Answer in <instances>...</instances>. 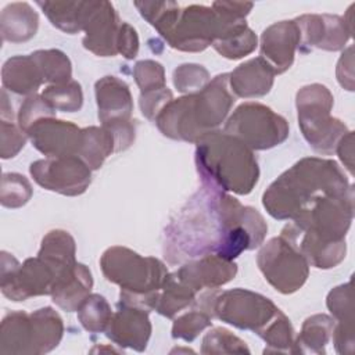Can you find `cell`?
<instances>
[{"mask_svg": "<svg viewBox=\"0 0 355 355\" xmlns=\"http://www.w3.org/2000/svg\"><path fill=\"white\" fill-rule=\"evenodd\" d=\"M31 318L33 324V354L50 352L62 338V319L50 306L36 309L31 313Z\"/></svg>", "mask_w": 355, "mask_h": 355, "instance_id": "484cf974", "label": "cell"}, {"mask_svg": "<svg viewBox=\"0 0 355 355\" xmlns=\"http://www.w3.org/2000/svg\"><path fill=\"white\" fill-rule=\"evenodd\" d=\"M115 151V137L111 130L104 126L82 129V144L78 157L83 159L90 169H98L104 159Z\"/></svg>", "mask_w": 355, "mask_h": 355, "instance_id": "4316f807", "label": "cell"}, {"mask_svg": "<svg viewBox=\"0 0 355 355\" xmlns=\"http://www.w3.org/2000/svg\"><path fill=\"white\" fill-rule=\"evenodd\" d=\"M336 322L327 315H313L305 319L300 336L294 343V352L324 354L326 344L333 336Z\"/></svg>", "mask_w": 355, "mask_h": 355, "instance_id": "f1b7e54d", "label": "cell"}, {"mask_svg": "<svg viewBox=\"0 0 355 355\" xmlns=\"http://www.w3.org/2000/svg\"><path fill=\"white\" fill-rule=\"evenodd\" d=\"M236 273L237 265L233 261L215 254L191 259L175 272L176 277L196 293L202 288H216L234 279Z\"/></svg>", "mask_w": 355, "mask_h": 355, "instance_id": "d6986e66", "label": "cell"}, {"mask_svg": "<svg viewBox=\"0 0 355 355\" xmlns=\"http://www.w3.org/2000/svg\"><path fill=\"white\" fill-rule=\"evenodd\" d=\"M1 128V148L0 154L3 159L15 157L21 148H24L28 135L15 125L12 121H3L0 123Z\"/></svg>", "mask_w": 355, "mask_h": 355, "instance_id": "7bdbcfd3", "label": "cell"}, {"mask_svg": "<svg viewBox=\"0 0 355 355\" xmlns=\"http://www.w3.org/2000/svg\"><path fill=\"white\" fill-rule=\"evenodd\" d=\"M76 311L80 324L90 333L105 331L112 318L111 306L100 294H89Z\"/></svg>", "mask_w": 355, "mask_h": 355, "instance_id": "e575fe53", "label": "cell"}, {"mask_svg": "<svg viewBox=\"0 0 355 355\" xmlns=\"http://www.w3.org/2000/svg\"><path fill=\"white\" fill-rule=\"evenodd\" d=\"M32 196L29 180L19 173H4L1 178L0 201L3 207L19 208L25 205Z\"/></svg>", "mask_w": 355, "mask_h": 355, "instance_id": "8d00e7d4", "label": "cell"}, {"mask_svg": "<svg viewBox=\"0 0 355 355\" xmlns=\"http://www.w3.org/2000/svg\"><path fill=\"white\" fill-rule=\"evenodd\" d=\"M327 308L337 323L333 330V343L338 354H354V305L351 282L334 287L327 295Z\"/></svg>", "mask_w": 355, "mask_h": 355, "instance_id": "ffe728a7", "label": "cell"}, {"mask_svg": "<svg viewBox=\"0 0 355 355\" xmlns=\"http://www.w3.org/2000/svg\"><path fill=\"white\" fill-rule=\"evenodd\" d=\"M196 165L204 186L223 193L248 194L259 178L251 148L225 130H214L197 141Z\"/></svg>", "mask_w": 355, "mask_h": 355, "instance_id": "5b68a950", "label": "cell"}, {"mask_svg": "<svg viewBox=\"0 0 355 355\" xmlns=\"http://www.w3.org/2000/svg\"><path fill=\"white\" fill-rule=\"evenodd\" d=\"M225 132L241 140L251 150H266L288 136L287 121L259 103H244L232 114Z\"/></svg>", "mask_w": 355, "mask_h": 355, "instance_id": "9c48e42d", "label": "cell"}, {"mask_svg": "<svg viewBox=\"0 0 355 355\" xmlns=\"http://www.w3.org/2000/svg\"><path fill=\"white\" fill-rule=\"evenodd\" d=\"M198 304L212 318L257 334L279 311L269 298L244 288L208 291L200 297Z\"/></svg>", "mask_w": 355, "mask_h": 355, "instance_id": "ba28073f", "label": "cell"}, {"mask_svg": "<svg viewBox=\"0 0 355 355\" xmlns=\"http://www.w3.org/2000/svg\"><path fill=\"white\" fill-rule=\"evenodd\" d=\"M212 315L202 308L193 309L173 322L172 337L193 341L205 327L211 326Z\"/></svg>", "mask_w": 355, "mask_h": 355, "instance_id": "f35d334b", "label": "cell"}, {"mask_svg": "<svg viewBox=\"0 0 355 355\" xmlns=\"http://www.w3.org/2000/svg\"><path fill=\"white\" fill-rule=\"evenodd\" d=\"M202 354H250L248 347L243 340L232 334L229 330L215 327L209 330L202 340Z\"/></svg>", "mask_w": 355, "mask_h": 355, "instance_id": "74e56055", "label": "cell"}, {"mask_svg": "<svg viewBox=\"0 0 355 355\" xmlns=\"http://www.w3.org/2000/svg\"><path fill=\"white\" fill-rule=\"evenodd\" d=\"M62 273L42 257L28 258L22 265L6 251L1 252V293L12 301L51 294Z\"/></svg>", "mask_w": 355, "mask_h": 355, "instance_id": "30bf717a", "label": "cell"}, {"mask_svg": "<svg viewBox=\"0 0 355 355\" xmlns=\"http://www.w3.org/2000/svg\"><path fill=\"white\" fill-rule=\"evenodd\" d=\"M133 76L140 93H147L151 90H158L165 86V71L164 67L153 60H143L136 62L133 68Z\"/></svg>", "mask_w": 355, "mask_h": 355, "instance_id": "60d3db41", "label": "cell"}, {"mask_svg": "<svg viewBox=\"0 0 355 355\" xmlns=\"http://www.w3.org/2000/svg\"><path fill=\"white\" fill-rule=\"evenodd\" d=\"M119 18L108 1H89L85 19L83 46L100 57H112L118 53Z\"/></svg>", "mask_w": 355, "mask_h": 355, "instance_id": "5bb4252c", "label": "cell"}, {"mask_svg": "<svg viewBox=\"0 0 355 355\" xmlns=\"http://www.w3.org/2000/svg\"><path fill=\"white\" fill-rule=\"evenodd\" d=\"M32 146L46 157L79 155L82 144V129L68 121L54 116L35 122L28 130Z\"/></svg>", "mask_w": 355, "mask_h": 355, "instance_id": "4fadbf2b", "label": "cell"}, {"mask_svg": "<svg viewBox=\"0 0 355 355\" xmlns=\"http://www.w3.org/2000/svg\"><path fill=\"white\" fill-rule=\"evenodd\" d=\"M92 169L78 155L47 157L31 164L33 180L46 190L64 196H79L92 182Z\"/></svg>", "mask_w": 355, "mask_h": 355, "instance_id": "7c38bea8", "label": "cell"}, {"mask_svg": "<svg viewBox=\"0 0 355 355\" xmlns=\"http://www.w3.org/2000/svg\"><path fill=\"white\" fill-rule=\"evenodd\" d=\"M55 110L37 94L28 96L26 100L21 104L18 112V125L26 133V130L39 119L54 116Z\"/></svg>", "mask_w": 355, "mask_h": 355, "instance_id": "b9f144b4", "label": "cell"}, {"mask_svg": "<svg viewBox=\"0 0 355 355\" xmlns=\"http://www.w3.org/2000/svg\"><path fill=\"white\" fill-rule=\"evenodd\" d=\"M212 47L223 57L230 60L241 58L250 54L257 47V36L247 26L245 21L232 26L219 39L212 43Z\"/></svg>", "mask_w": 355, "mask_h": 355, "instance_id": "1f68e13d", "label": "cell"}, {"mask_svg": "<svg viewBox=\"0 0 355 355\" xmlns=\"http://www.w3.org/2000/svg\"><path fill=\"white\" fill-rule=\"evenodd\" d=\"M93 287L90 270L83 263H73L55 282L51 298L61 309L67 312L76 311L82 301L89 295Z\"/></svg>", "mask_w": 355, "mask_h": 355, "instance_id": "44dd1931", "label": "cell"}, {"mask_svg": "<svg viewBox=\"0 0 355 355\" xmlns=\"http://www.w3.org/2000/svg\"><path fill=\"white\" fill-rule=\"evenodd\" d=\"M330 90L319 83L304 86L297 93L298 125L309 146L320 154H331L347 126L330 115L333 108Z\"/></svg>", "mask_w": 355, "mask_h": 355, "instance_id": "52a82bcc", "label": "cell"}, {"mask_svg": "<svg viewBox=\"0 0 355 355\" xmlns=\"http://www.w3.org/2000/svg\"><path fill=\"white\" fill-rule=\"evenodd\" d=\"M273 71L261 57L252 58L229 73L230 90L244 98L259 97L269 93L273 85Z\"/></svg>", "mask_w": 355, "mask_h": 355, "instance_id": "7402d4cb", "label": "cell"}, {"mask_svg": "<svg viewBox=\"0 0 355 355\" xmlns=\"http://www.w3.org/2000/svg\"><path fill=\"white\" fill-rule=\"evenodd\" d=\"M257 262L269 284L283 294L301 288L309 275L306 259L282 236L263 244Z\"/></svg>", "mask_w": 355, "mask_h": 355, "instance_id": "8fae6325", "label": "cell"}, {"mask_svg": "<svg viewBox=\"0 0 355 355\" xmlns=\"http://www.w3.org/2000/svg\"><path fill=\"white\" fill-rule=\"evenodd\" d=\"M42 72L44 82L61 85L71 80V61L60 50H37L31 54Z\"/></svg>", "mask_w": 355, "mask_h": 355, "instance_id": "836d02e7", "label": "cell"}, {"mask_svg": "<svg viewBox=\"0 0 355 355\" xmlns=\"http://www.w3.org/2000/svg\"><path fill=\"white\" fill-rule=\"evenodd\" d=\"M194 300L196 291L179 280L175 273H169L155 297L153 309L162 316L173 318L178 312L193 304Z\"/></svg>", "mask_w": 355, "mask_h": 355, "instance_id": "f546056e", "label": "cell"}, {"mask_svg": "<svg viewBox=\"0 0 355 355\" xmlns=\"http://www.w3.org/2000/svg\"><path fill=\"white\" fill-rule=\"evenodd\" d=\"M98 119L104 128L116 130L132 123L133 101L129 86L116 76H104L96 82Z\"/></svg>", "mask_w": 355, "mask_h": 355, "instance_id": "9a60e30c", "label": "cell"}, {"mask_svg": "<svg viewBox=\"0 0 355 355\" xmlns=\"http://www.w3.org/2000/svg\"><path fill=\"white\" fill-rule=\"evenodd\" d=\"M336 151L349 173H354V133L351 130L340 139Z\"/></svg>", "mask_w": 355, "mask_h": 355, "instance_id": "7dc6e473", "label": "cell"}, {"mask_svg": "<svg viewBox=\"0 0 355 355\" xmlns=\"http://www.w3.org/2000/svg\"><path fill=\"white\" fill-rule=\"evenodd\" d=\"M105 336L116 345L129 347L139 352L144 351L151 336L148 311L119 304L118 312L112 313L108 327L105 329Z\"/></svg>", "mask_w": 355, "mask_h": 355, "instance_id": "ac0fdd59", "label": "cell"}, {"mask_svg": "<svg viewBox=\"0 0 355 355\" xmlns=\"http://www.w3.org/2000/svg\"><path fill=\"white\" fill-rule=\"evenodd\" d=\"M268 225L252 207L204 186L165 229L164 252L169 263L215 254L233 261L262 244Z\"/></svg>", "mask_w": 355, "mask_h": 355, "instance_id": "6da1fadb", "label": "cell"}, {"mask_svg": "<svg viewBox=\"0 0 355 355\" xmlns=\"http://www.w3.org/2000/svg\"><path fill=\"white\" fill-rule=\"evenodd\" d=\"M39 26V17L28 3H11L3 8L0 29L3 40L19 43L35 36Z\"/></svg>", "mask_w": 355, "mask_h": 355, "instance_id": "d4e9b609", "label": "cell"}, {"mask_svg": "<svg viewBox=\"0 0 355 355\" xmlns=\"http://www.w3.org/2000/svg\"><path fill=\"white\" fill-rule=\"evenodd\" d=\"M172 98V93L168 87H162L158 90H151L147 93H140V108H141V114L155 121L157 115L159 114V111L171 101Z\"/></svg>", "mask_w": 355, "mask_h": 355, "instance_id": "ee69618b", "label": "cell"}, {"mask_svg": "<svg viewBox=\"0 0 355 355\" xmlns=\"http://www.w3.org/2000/svg\"><path fill=\"white\" fill-rule=\"evenodd\" d=\"M37 6L58 29L67 33L83 31L89 1H39Z\"/></svg>", "mask_w": 355, "mask_h": 355, "instance_id": "83f0119b", "label": "cell"}, {"mask_svg": "<svg viewBox=\"0 0 355 355\" xmlns=\"http://www.w3.org/2000/svg\"><path fill=\"white\" fill-rule=\"evenodd\" d=\"M209 83L208 71L198 64H183L173 71V85L179 92L197 93Z\"/></svg>", "mask_w": 355, "mask_h": 355, "instance_id": "ab89813d", "label": "cell"}, {"mask_svg": "<svg viewBox=\"0 0 355 355\" xmlns=\"http://www.w3.org/2000/svg\"><path fill=\"white\" fill-rule=\"evenodd\" d=\"M233 103L234 96L229 89V73H222L215 76L202 90L171 100L154 122L164 136L197 143L225 121Z\"/></svg>", "mask_w": 355, "mask_h": 355, "instance_id": "277c9868", "label": "cell"}, {"mask_svg": "<svg viewBox=\"0 0 355 355\" xmlns=\"http://www.w3.org/2000/svg\"><path fill=\"white\" fill-rule=\"evenodd\" d=\"M100 266L105 279L121 287L119 304L146 311L154 308L155 297L169 275L159 259L141 257L121 245L105 250L100 258Z\"/></svg>", "mask_w": 355, "mask_h": 355, "instance_id": "8992f818", "label": "cell"}, {"mask_svg": "<svg viewBox=\"0 0 355 355\" xmlns=\"http://www.w3.org/2000/svg\"><path fill=\"white\" fill-rule=\"evenodd\" d=\"M354 60H352V46L343 53L338 64H337V80L340 85L352 92L354 90Z\"/></svg>", "mask_w": 355, "mask_h": 355, "instance_id": "bcb514c9", "label": "cell"}, {"mask_svg": "<svg viewBox=\"0 0 355 355\" xmlns=\"http://www.w3.org/2000/svg\"><path fill=\"white\" fill-rule=\"evenodd\" d=\"M42 97L54 108L64 112H75L83 104L82 87L76 80H69L61 85L47 86Z\"/></svg>", "mask_w": 355, "mask_h": 355, "instance_id": "d590c367", "label": "cell"}, {"mask_svg": "<svg viewBox=\"0 0 355 355\" xmlns=\"http://www.w3.org/2000/svg\"><path fill=\"white\" fill-rule=\"evenodd\" d=\"M300 47V29L295 21H280L268 26L261 36V58L273 73H283L294 61Z\"/></svg>", "mask_w": 355, "mask_h": 355, "instance_id": "e0dca14e", "label": "cell"}, {"mask_svg": "<svg viewBox=\"0 0 355 355\" xmlns=\"http://www.w3.org/2000/svg\"><path fill=\"white\" fill-rule=\"evenodd\" d=\"M300 29V47L341 50L351 37V29L344 18L330 14L301 15L294 19Z\"/></svg>", "mask_w": 355, "mask_h": 355, "instance_id": "2e32d148", "label": "cell"}, {"mask_svg": "<svg viewBox=\"0 0 355 355\" xmlns=\"http://www.w3.org/2000/svg\"><path fill=\"white\" fill-rule=\"evenodd\" d=\"M135 6L171 47L182 51H202L232 26L245 21L227 15L215 3L209 7H180L173 1H136Z\"/></svg>", "mask_w": 355, "mask_h": 355, "instance_id": "3957f363", "label": "cell"}, {"mask_svg": "<svg viewBox=\"0 0 355 355\" xmlns=\"http://www.w3.org/2000/svg\"><path fill=\"white\" fill-rule=\"evenodd\" d=\"M258 336L269 347L265 349V352H294V329L280 309L258 333Z\"/></svg>", "mask_w": 355, "mask_h": 355, "instance_id": "d6a6232c", "label": "cell"}, {"mask_svg": "<svg viewBox=\"0 0 355 355\" xmlns=\"http://www.w3.org/2000/svg\"><path fill=\"white\" fill-rule=\"evenodd\" d=\"M139 51V37L136 29L126 22L121 24L119 36H118V53L128 60L135 58Z\"/></svg>", "mask_w": 355, "mask_h": 355, "instance_id": "f6af8a7d", "label": "cell"}, {"mask_svg": "<svg viewBox=\"0 0 355 355\" xmlns=\"http://www.w3.org/2000/svg\"><path fill=\"white\" fill-rule=\"evenodd\" d=\"M50 262L55 269L61 273L71 268L75 261V240L73 237L61 229H55L49 232L43 240L42 247L37 254Z\"/></svg>", "mask_w": 355, "mask_h": 355, "instance_id": "4dcf8cb0", "label": "cell"}, {"mask_svg": "<svg viewBox=\"0 0 355 355\" xmlns=\"http://www.w3.org/2000/svg\"><path fill=\"white\" fill-rule=\"evenodd\" d=\"M352 190L337 162L302 158L282 173L263 193L262 202L276 219H294L316 200Z\"/></svg>", "mask_w": 355, "mask_h": 355, "instance_id": "7a4b0ae2", "label": "cell"}, {"mask_svg": "<svg viewBox=\"0 0 355 355\" xmlns=\"http://www.w3.org/2000/svg\"><path fill=\"white\" fill-rule=\"evenodd\" d=\"M1 354H33V324L29 313L17 311L1 320Z\"/></svg>", "mask_w": 355, "mask_h": 355, "instance_id": "cb8c5ba5", "label": "cell"}, {"mask_svg": "<svg viewBox=\"0 0 355 355\" xmlns=\"http://www.w3.org/2000/svg\"><path fill=\"white\" fill-rule=\"evenodd\" d=\"M3 89H8L17 94H35L44 82L39 65L29 55H15L8 58L1 69Z\"/></svg>", "mask_w": 355, "mask_h": 355, "instance_id": "603a6c76", "label": "cell"}]
</instances>
